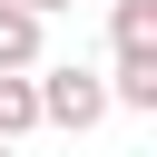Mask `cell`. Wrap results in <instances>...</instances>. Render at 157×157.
I'll use <instances>...</instances> for the list:
<instances>
[{"mask_svg": "<svg viewBox=\"0 0 157 157\" xmlns=\"http://www.w3.org/2000/svg\"><path fill=\"white\" fill-rule=\"evenodd\" d=\"M20 10H29V20H59V10H78V0H20Z\"/></svg>", "mask_w": 157, "mask_h": 157, "instance_id": "obj_6", "label": "cell"}, {"mask_svg": "<svg viewBox=\"0 0 157 157\" xmlns=\"http://www.w3.org/2000/svg\"><path fill=\"white\" fill-rule=\"evenodd\" d=\"M39 29H49V20H29L20 0H0V78H29V69H39Z\"/></svg>", "mask_w": 157, "mask_h": 157, "instance_id": "obj_3", "label": "cell"}, {"mask_svg": "<svg viewBox=\"0 0 157 157\" xmlns=\"http://www.w3.org/2000/svg\"><path fill=\"white\" fill-rule=\"evenodd\" d=\"M29 88H39V128H69V137H78V128L108 118V78L78 69V59H69V69H39Z\"/></svg>", "mask_w": 157, "mask_h": 157, "instance_id": "obj_1", "label": "cell"}, {"mask_svg": "<svg viewBox=\"0 0 157 157\" xmlns=\"http://www.w3.org/2000/svg\"><path fill=\"white\" fill-rule=\"evenodd\" d=\"M0 157H10V147H0Z\"/></svg>", "mask_w": 157, "mask_h": 157, "instance_id": "obj_7", "label": "cell"}, {"mask_svg": "<svg viewBox=\"0 0 157 157\" xmlns=\"http://www.w3.org/2000/svg\"><path fill=\"white\" fill-rule=\"evenodd\" d=\"M108 108H137V118H147V108H157V59L118 69V78H108Z\"/></svg>", "mask_w": 157, "mask_h": 157, "instance_id": "obj_5", "label": "cell"}, {"mask_svg": "<svg viewBox=\"0 0 157 157\" xmlns=\"http://www.w3.org/2000/svg\"><path fill=\"white\" fill-rule=\"evenodd\" d=\"M108 49H118V69L157 59V0H118L108 10Z\"/></svg>", "mask_w": 157, "mask_h": 157, "instance_id": "obj_2", "label": "cell"}, {"mask_svg": "<svg viewBox=\"0 0 157 157\" xmlns=\"http://www.w3.org/2000/svg\"><path fill=\"white\" fill-rule=\"evenodd\" d=\"M29 128H39V88H29V78H0V147L29 137Z\"/></svg>", "mask_w": 157, "mask_h": 157, "instance_id": "obj_4", "label": "cell"}]
</instances>
